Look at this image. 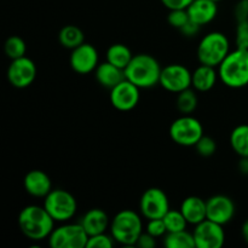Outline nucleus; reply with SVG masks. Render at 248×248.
<instances>
[{"label": "nucleus", "instance_id": "nucleus-1", "mask_svg": "<svg viewBox=\"0 0 248 248\" xmlns=\"http://www.w3.org/2000/svg\"><path fill=\"white\" fill-rule=\"evenodd\" d=\"M18 225L22 234L33 241L48 239L55 229V219L43 206L29 205L18 215Z\"/></svg>", "mask_w": 248, "mask_h": 248}, {"label": "nucleus", "instance_id": "nucleus-2", "mask_svg": "<svg viewBox=\"0 0 248 248\" xmlns=\"http://www.w3.org/2000/svg\"><path fill=\"white\" fill-rule=\"evenodd\" d=\"M161 70L156 58L148 53H138L125 68V77L140 89H152L160 82Z\"/></svg>", "mask_w": 248, "mask_h": 248}, {"label": "nucleus", "instance_id": "nucleus-3", "mask_svg": "<svg viewBox=\"0 0 248 248\" xmlns=\"http://www.w3.org/2000/svg\"><path fill=\"white\" fill-rule=\"evenodd\" d=\"M218 74L225 86L241 89L248 85V48L230 51L218 67Z\"/></svg>", "mask_w": 248, "mask_h": 248}, {"label": "nucleus", "instance_id": "nucleus-4", "mask_svg": "<svg viewBox=\"0 0 248 248\" xmlns=\"http://www.w3.org/2000/svg\"><path fill=\"white\" fill-rule=\"evenodd\" d=\"M109 229L118 244L124 246H136L143 232L142 218L135 211L123 210L114 216Z\"/></svg>", "mask_w": 248, "mask_h": 248}, {"label": "nucleus", "instance_id": "nucleus-5", "mask_svg": "<svg viewBox=\"0 0 248 248\" xmlns=\"http://www.w3.org/2000/svg\"><path fill=\"white\" fill-rule=\"evenodd\" d=\"M229 52V39L220 31H211L206 34L199 43L196 51L200 64H207L216 68L219 67Z\"/></svg>", "mask_w": 248, "mask_h": 248}, {"label": "nucleus", "instance_id": "nucleus-6", "mask_svg": "<svg viewBox=\"0 0 248 248\" xmlns=\"http://www.w3.org/2000/svg\"><path fill=\"white\" fill-rule=\"evenodd\" d=\"M44 207L46 208L55 222H69L78 210L77 199L64 189H52L44 199Z\"/></svg>", "mask_w": 248, "mask_h": 248}, {"label": "nucleus", "instance_id": "nucleus-7", "mask_svg": "<svg viewBox=\"0 0 248 248\" xmlns=\"http://www.w3.org/2000/svg\"><path fill=\"white\" fill-rule=\"evenodd\" d=\"M89 235L81 223H63L55 228L48 236L52 248H86Z\"/></svg>", "mask_w": 248, "mask_h": 248}, {"label": "nucleus", "instance_id": "nucleus-8", "mask_svg": "<svg viewBox=\"0 0 248 248\" xmlns=\"http://www.w3.org/2000/svg\"><path fill=\"white\" fill-rule=\"evenodd\" d=\"M170 137L176 144L182 147H195L203 136V126L196 118L182 115L177 118L170 126Z\"/></svg>", "mask_w": 248, "mask_h": 248}, {"label": "nucleus", "instance_id": "nucleus-9", "mask_svg": "<svg viewBox=\"0 0 248 248\" xmlns=\"http://www.w3.org/2000/svg\"><path fill=\"white\" fill-rule=\"evenodd\" d=\"M140 210L143 217L147 218V220L164 218V216L170 210L167 194L156 186L147 189L140 200Z\"/></svg>", "mask_w": 248, "mask_h": 248}, {"label": "nucleus", "instance_id": "nucleus-10", "mask_svg": "<svg viewBox=\"0 0 248 248\" xmlns=\"http://www.w3.org/2000/svg\"><path fill=\"white\" fill-rule=\"evenodd\" d=\"M191 74L193 73L183 64H169L162 68L159 85H161L166 91L179 93L191 87Z\"/></svg>", "mask_w": 248, "mask_h": 248}, {"label": "nucleus", "instance_id": "nucleus-11", "mask_svg": "<svg viewBox=\"0 0 248 248\" xmlns=\"http://www.w3.org/2000/svg\"><path fill=\"white\" fill-rule=\"evenodd\" d=\"M196 248H220L225 242L223 225L207 219L195 225L193 232Z\"/></svg>", "mask_w": 248, "mask_h": 248}, {"label": "nucleus", "instance_id": "nucleus-12", "mask_svg": "<svg viewBox=\"0 0 248 248\" xmlns=\"http://www.w3.org/2000/svg\"><path fill=\"white\" fill-rule=\"evenodd\" d=\"M7 80L16 89H26L31 86L36 78V65L27 56L12 60L7 68Z\"/></svg>", "mask_w": 248, "mask_h": 248}, {"label": "nucleus", "instance_id": "nucleus-13", "mask_svg": "<svg viewBox=\"0 0 248 248\" xmlns=\"http://www.w3.org/2000/svg\"><path fill=\"white\" fill-rule=\"evenodd\" d=\"M140 87L136 86L127 79L123 80L120 84L110 90V103L116 110L130 111L140 103Z\"/></svg>", "mask_w": 248, "mask_h": 248}, {"label": "nucleus", "instance_id": "nucleus-14", "mask_svg": "<svg viewBox=\"0 0 248 248\" xmlns=\"http://www.w3.org/2000/svg\"><path fill=\"white\" fill-rule=\"evenodd\" d=\"M69 63L72 69L78 74H90L94 72L99 64L98 51L91 44H81L72 50Z\"/></svg>", "mask_w": 248, "mask_h": 248}, {"label": "nucleus", "instance_id": "nucleus-15", "mask_svg": "<svg viewBox=\"0 0 248 248\" xmlns=\"http://www.w3.org/2000/svg\"><path fill=\"white\" fill-rule=\"evenodd\" d=\"M207 219L223 225L232 222L235 216V203L229 196L215 195L206 200Z\"/></svg>", "mask_w": 248, "mask_h": 248}, {"label": "nucleus", "instance_id": "nucleus-16", "mask_svg": "<svg viewBox=\"0 0 248 248\" xmlns=\"http://www.w3.org/2000/svg\"><path fill=\"white\" fill-rule=\"evenodd\" d=\"M23 186L27 193L34 198H43L52 190L50 176L41 170H31L24 176Z\"/></svg>", "mask_w": 248, "mask_h": 248}, {"label": "nucleus", "instance_id": "nucleus-17", "mask_svg": "<svg viewBox=\"0 0 248 248\" xmlns=\"http://www.w3.org/2000/svg\"><path fill=\"white\" fill-rule=\"evenodd\" d=\"M189 18L200 27L211 23L218 14L217 2L213 0H194L188 7Z\"/></svg>", "mask_w": 248, "mask_h": 248}, {"label": "nucleus", "instance_id": "nucleus-18", "mask_svg": "<svg viewBox=\"0 0 248 248\" xmlns=\"http://www.w3.org/2000/svg\"><path fill=\"white\" fill-rule=\"evenodd\" d=\"M110 222L108 213L102 208H91L82 216L80 220L89 236L106 232L110 228Z\"/></svg>", "mask_w": 248, "mask_h": 248}, {"label": "nucleus", "instance_id": "nucleus-19", "mask_svg": "<svg viewBox=\"0 0 248 248\" xmlns=\"http://www.w3.org/2000/svg\"><path fill=\"white\" fill-rule=\"evenodd\" d=\"M182 213L186 217V222L191 225H196L207 218V205L206 201L199 196H188L182 202Z\"/></svg>", "mask_w": 248, "mask_h": 248}, {"label": "nucleus", "instance_id": "nucleus-20", "mask_svg": "<svg viewBox=\"0 0 248 248\" xmlns=\"http://www.w3.org/2000/svg\"><path fill=\"white\" fill-rule=\"evenodd\" d=\"M94 78L101 86L109 90L126 79L125 70L111 64L108 61L99 63L98 67L94 70Z\"/></svg>", "mask_w": 248, "mask_h": 248}, {"label": "nucleus", "instance_id": "nucleus-21", "mask_svg": "<svg viewBox=\"0 0 248 248\" xmlns=\"http://www.w3.org/2000/svg\"><path fill=\"white\" fill-rule=\"evenodd\" d=\"M218 79H219V74L216 67L200 64L191 74V86L195 91L207 92L215 87Z\"/></svg>", "mask_w": 248, "mask_h": 248}, {"label": "nucleus", "instance_id": "nucleus-22", "mask_svg": "<svg viewBox=\"0 0 248 248\" xmlns=\"http://www.w3.org/2000/svg\"><path fill=\"white\" fill-rule=\"evenodd\" d=\"M132 57L133 55L131 50L124 44H113L109 46L106 53V58L108 62L124 70L131 62Z\"/></svg>", "mask_w": 248, "mask_h": 248}, {"label": "nucleus", "instance_id": "nucleus-23", "mask_svg": "<svg viewBox=\"0 0 248 248\" xmlns=\"http://www.w3.org/2000/svg\"><path fill=\"white\" fill-rule=\"evenodd\" d=\"M58 40L63 47L73 50L85 43L84 31L78 26H73V24L64 26L58 33Z\"/></svg>", "mask_w": 248, "mask_h": 248}, {"label": "nucleus", "instance_id": "nucleus-24", "mask_svg": "<svg viewBox=\"0 0 248 248\" xmlns=\"http://www.w3.org/2000/svg\"><path fill=\"white\" fill-rule=\"evenodd\" d=\"M230 145L240 157H248V125H239L232 131Z\"/></svg>", "mask_w": 248, "mask_h": 248}, {"label": "nucleus", "instance_id": "nucleus-25", "mask_svg": "<svg viewBox=\"0 0 248 248\" xmlns=\"http://www.w3.org/2000/svg\"><path fill=\"white\" fill-rule=\"evenodd\" d=\"M164 245L166 248H196L193 232L186 230L167 232L164 237Z\"/></svg>", "mask_w": 248, "mask_h": 248}, {"label": "nucleus", "instance_id": "nucleus-26", "mask_svg": "<svg viewBox=\"0 0 248 248\" xmlns=\"http://www.w3.org/2000/svg\"><path fill=\"white\" fill-rule=\"evenodd\" d=\"M177 109L181 111L183 115H190L198 108V96H196L195 90H191L190 87L184 91L177 93Z\"/></svg>", "mask_w": 248, "mask_h": 248}, {"label": "nucleus", "instance_id": "nucleus-27", "mask_svg": "<svg viewBox=\"0 0 248 248\" xmlns=\"http://www.w3.org/2000/svg\"><path fill=\"white\" fill-rule=\"evenodd\" d=\"M4 51L5 55L10 58V60H17L23 56H26L27 52V45L24 43L23 39L18 35H12L6 39L4 44Z\"/></svg>", "mask_w": 248, "mask_h": 248}, {"label": "nucleus", "instance_id": "nucleus-28", "mask_svg": "<svg viewBox=\"0 0 248 248\" xmlns=\"http://www.w3.org/2000/svg\"><path fill=\"white\" fill-rule=\"evenodd\" d=\"M162 219H164L165 225H166L167 232H182V230H186V225L189 224L181 210H171L170 208L169 212L164 216Z\"/></svg>", "mask_w": 248, "mask_h": 248}, {"label": "nucleus", "instance_id": "nucleus-29", "mask_svg": "<svg viewBox=\"0 0 248 248\" xmlns=\"http://www.w3.org/2000/svg\"><path fill=\"white\" fill-rule=\"evenodd\" d=\"M195 149L199 155L203 157H210L217 152V143L210 136H205L199 140V142L195 144Z\"/></svg>", "mask_w": 248, "mask_h": 248}, {"label": "nucleus", "instance_id": "nucleus-30", "mask_svg": "<svg viewBox=\"0 0 248 248\" xmlns=\"http://www.w3.org/2000/svg\"><path fill=\"white\" fill-rule=\"evenodd\" d=\"M116 241L114 240L113 235L102 232V234L93 235V236H89V241H87L86 248H111Z\"/></svg>", "mask_w": 248, "mask_h": 248}, {"label": "nucleus", "instance_id": "nucleus-31", "mask_svg": "<svg viewBox=\"0 0 248 248\" xmlns=\"http://www.w3.org/2000/svg\"><path fill=\"white\" fill-rule=\"evenodd\" d=\"M189 21H190V18H189L186 9L170 10L169 16H167V22H169L170 26H172L173 28L181 31Z\"/></svg>", "mask_w": 248, "mask_h": 248}, {"label": "nucleus", "instance_id": "nucleus-32", "mask_svg": "<svg viewBox=\"0 0 248 248\" xmlns=\"http://www.w3.org/2000/svg\"><path fill=\"white\" fill-rule=\"evenodd\" d=\"M236 47L248 48V18L236 19Z\"/></svg>", "mask_w": 248, "mask_h": 248}, {"label": "nucleus", "instance_id": "nucleus-33", "mask_svg": "<svg viewBox=\"0 0 248 248\" xmlns=\"http://www.w3.org/2000/svg\"><path fill=\"white\" fill-rule=\"evenodd\" d=\"M145 232H149L154 237L159 239V237L165 236L167 234L166 225L162 218H155V219H148L147 225H145Z\"/></svg>", "mask_w": 248, "mask_h": 248}, {"label": "nucleus", "instance_id": "nucleus-34", "mask_svg": "<svg viewBox=\"0 0 248 248\" xmlns=\"http://www.w3.org/2000/svg\"><path fill=\"white\" fill-rule=\"evenodd\" d=\"M136 246L140 248H154L156 246V237H154L153 235H150L149 232H143L140 234V239H138Z\"/></svg>", "mask_w": 248, "mask_h": 248}, {"label": "nucleus", "instance_id": "nucleus-35", "mask_svg": "<svg viewBox=\"0 0 248 248\" xmlns=\"http://www.w3.org/2000/svg\"><path fill=\"white\" fill-rule=\"evenodd\" d=\"M194 0H161L165 7L169 10L176 9H186Z\"/></svg>", "mask_w": 248, "mask_h": 248}, {"label": "nucleus", "instance_id": "nucleus-36", "mask_svg": "<svg viewBox=\"0 0 248 248\" xmlns=\"http://www.w3.org/2000/svg\"><path fill=\"white\" fill-rule=\"evenodd\" d=\"M235 19L248 18V0H240L234 10Z\"/></svg>", "mask_w": 248, "mask_h": 248}, {"label": "nucleus", "instance_id": "nucleus-37", "mask_svg": "<svg viewBox=\"0 0 248 248\" xmlns=\"http://www.w3.org/2000/svg\"><path fill=\"white\" fill-rule=\"evenodd\" d=\"M199 31H200V26L194 23L193 21H189L188 23L181 29L182 33H183L186 36H188V38H191V36L196 35V34L199 33Z\"/></svg>", "mask_w": 248, "mask_h": 248}, {"label": "nucleus", "instance_id": "nucleus-38", "mask_svg": "<svg viewBox=\"0 0 248 248\" xmlns=\"http://www.w3.org/2000/svg\"><path fill=\"white\" fill-rule=\"evenodd\" d=\"M239 170L241 173L248 174V157H241L239 162Z\"/></svg>", "mask_w": 248, "mask_h": 248}, {"label": "nucleus", "instance_id": "nucleus-39", "mask_svg": "<svg viewBox=\"0 0 248 248\" xmlns=\"http://www.w3.org/2000/svg\"><path fill=\"white\" fill-rule=\"evenodd\" d=\"M241 234H242V237H244L245 241H246L248 244V219L245 220L244 224H242Z\"/></svg>", "mask_w": 248, "mask_h": 248}, {"label": "nucleus", "instance_id": "nucleus-40", "mask_svg": "<svg viewBox=\"0 0 248 248\" xmlns=\"http://www.w3.org/2000/svg\"><path fill=\"white\" fill-rule=\"evenodd\" d=\"M213 1H216V2H218V1H220V0H213Z\"/></svg>", "mask_w": 248, "mask_h": 248}]
</instances>
